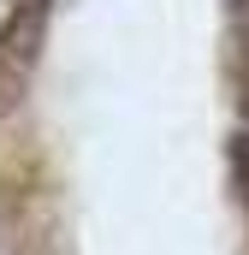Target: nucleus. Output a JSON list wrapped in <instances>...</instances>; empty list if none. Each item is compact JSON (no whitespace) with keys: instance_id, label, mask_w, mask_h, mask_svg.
<instances>
[{"instance_id":"f257e3e1","label":"nucleus","mask_w":249,"mask_h":255,"mask_svg":"<svg viewBox=\"0 0 249 255\" xmlns=\"http://www.w3.org/2000/svg\"><path fill=\"white\" fill-rule=\"evenodd\" d=\"M18 12H24V0H0V48H6V36L18 30Z\"/></svg>"},{"instance_id":"f03ea898","label":"nucleus","mask_w":249,"mask_h":255,"mask_svg":"<svg viewBox=\"0 0 249 255\" xmlns=\"http://www.w3.org/2000/svg\"><path fill=\"white\" fill-rule=\"evenodd\" d=\"M0 255H18V250H12V232H6V220H0Z\"/></svg>"}]
</instances>
